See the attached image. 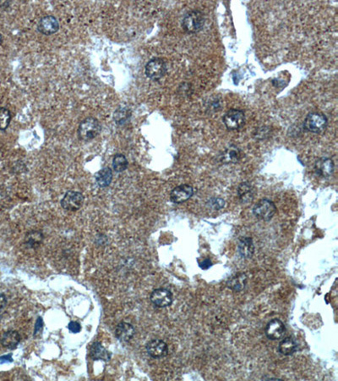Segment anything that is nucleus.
Here are the masks:
<instances>
[{"label":"nucleus","mask_w":338,"mask_h":381,"mask_svg":"<svg viewBox=\"0 0 338 381\" xmlns=\"http://www.w3.org/2000/svg\"><path fill=\"white\" fill-rule=\"evenodd\" d=\"M135 330L132 324L127 322H121L115 329V335L122 342H128L133 338Z\"/></svg>","instance_id":"dca6fc26"},{"label":"nucleus","mask_w":338,"mask_h":381,"mask_svg":"<svg viewBox=\"0 0 338 381\" xmlns=\"http://www.w3.org/2000/svg\"><path fill=\"white\" fill-rule=\"evenodd\" d=\"M194 193H195V189L193 186L188 184L180 185L172 190L170 193V200L174 204H183L189 199H191L193 197Z\"/></svg>","instance_id":"1a4fd4ad"},{"label":"nucleus","mask_w":338,"mask_h":381,"mask_svg":"<svg viewBox=\"0 0 338 381\" xmlns=\"http://www.w3.org/2000/svg\"><path fill=\"white\" fill-rule=\"evenodd\" d=\"M276 205L272 201L269 199H262L254 206L253 215L258 220L263 221H269L276 215Z\"/></svg>","instance_id":"39448f33"},{"label":"nucleus","mask_w":338,"mask_h":381,"mask_svg":"<svg viewBox=\"0 0 338 381\" xmlns=\"http://www.w3.org/2000/svg\"><path fill=\"white\" fill-rule=\"evenodd\" d=\"M242 158H243V152L241 149H239L235 145L227 147V149H224L223 152L220 155V160L225 164L239 163Z\"/></svg>","instance_id":"4468645a"},{"label":"nucleus","mask_w":338,"mask_h":381,"mask_svg":"<svg viewBox=\"0 0 338 381\" xmlns=\"http://www.w3.org/2000/svg\"><path fill=\"white\" fill-rule=\"evenodd\" d=\"M168 72V66L164 60L153 58L145 66V74L149 79L158 80L162 79Z\"/></svg>","instance_id":"20e7f679"},{"label":"nucleus","mask_w":338,"mask_h":381,"mask_svg":"<svg viewBox=\"0 0 338 381\" xmlns=\"http://www.w3.org/2000/svg\"><path fill=\"white\" fill-rule=\"evenodd\" d=\"M131 116V109H127L126 107H120L114 113V119L117 125L122 126V125H125L126 122H128Z\"/></svg>","instance_id":"b1692460"},{"label":"nucleus","mask_w":338,"mask_h":381,"mask_svg":"<svg viewBox=\"0 0 338 381\" xmlns=\"http://www.w3.org/2000/svg\"><path fill=\"white\" fill-rule=\"evenodd\" d=\"M238 253L242 258L248 259L253 256L255 252V245H254L252 238L245 236L239 239L237 246Z\"/></svg>","instance_id":"2eb2a0df"},{"label":"nucleus","mask_w":338,"mask_h":381,"mask_svg":"<svg viewBox=\"0 0 338 381\" xmlns=\"http://www.w3.org/2000/svg\"><path fill=\"white\" fill-rule=\"evenodd\" d=\"M128 160L124 154L115 155L113 159V168L116 172H124L128 168Z\"/></svg>","instance_id":"393cba45"},{"label":"nucleus","mask_w":338,"mask_h":381,"mask_svg":"<svg viewBox=\"0 0 338 381\" xmlns=\"http://www.w3.org/2000/svg\"><path fill=\"white\" fill-rule=\"evenodd\" d=\"M225 126L229 131L240 129L245 124V115L240 109H231L222 118Z\"/></svg>","instance_id":"423d86ee"},{"label":"nucleus","mask_w":338,"mask_h":381,"mask_svg":"<svg viewBox=\"0 0 338 381\" xmlns=\"http://www.w3.org/2000/svg\"><path fill=\"white\" fill-rule=\"evenodd\" d=\"M6 305H7V298L4 294L0 293V311H2L6 307Z\"/></svg>","instance_id":"7c9ffc66"},{"label":"nucleus","mask_w":338,"mask_h":381,"mask_svg":"<svg viewBox=\"0 0 338 381\" xmlns=\"http://www.w3.org/2000/svg\"><path fill=\"white\" fill-rule=\"evenodd\" d=\"M60 29V22L54 15H46L41 18L37 24V30L42 34L50 36L54 34Z\"/></svg>","instance_id":"9b49d317"},{"label":"nucleus","mask_w":338,"mask_h":381,"mask_svg":"<svg viewBox=\"0 0 338 381\" xmlns=\"http://www.w3.org/2000/svg\"><path fill=\"white\" fill-rule=\"evenodd\" d=\"M43 238L44 236L41 231L32 230L26 235L25 243L29 248H37L43 243Z\"/></svg>","instance_id":"5701e85b"},{"label":"nucleus","mask_w":338,"mask_h":381,"mask_svg":"<svg viewBox=\"0 0 338 381\" xmlns=\"http://www.w3.org/2000/svg\"><path fill=\"white\" fill-rule=\"evenodd\" d=\"M91 358L93 360L108 361L111 358V354L102 346L99 342H94L91 347Z\"/></svg>","instance_id":"412c9836"},{"label":"nucleus","mask_w":338,"mask_h":381,"mask_svg":"<svg viewBox=\"0 0 338 381\" xmlns=\"http://www.w3.org/2000/svg\"><path fill=\"white\" fill-rule=\"evenodd\" d=\"M225 201L221 198H212L206 202V207L208 209H212L215 211L223 209L225 207Z\"/></svg>","instance_id":"bb28decb"},{"label":"nucleus","mask_w":338,"mask_h":381,"mask_svg":"<svg viewBox=\"0 0 338 381\" xmlns=\"http://www.w3.org/2000/svg\"><path fill=\"white\" fill-rule=\"evenodd\" d=\"M205 25V16L200 10L194 9L187 12L183 18L182 27L188 33L201 32Z\"/></svg>","instance_id":"f03ea898"},{"label":"nucleus","mask_w":338,"mask_h":381,"mask_svg":"<svg viewBox=\"0 0 338 381\" xmlns=\"http://www.w3.org/2000/svg\"><path fill=\"white\" fill-rule=\"evenodd\" d=\"M327 118L324 114L319 112H312L304 120V129L312 133H321L327 128Z\"/></svg>","instance_id":"7ed1b4c3"},{"label":"nucleus","mask_w":338,"mask_h":381,"mask_svg":"<svg viewBox=\"0 0 338 381\" xmlns=\"http://www.w3.org/2000/svg\"><path fill=\"white\" fill-rule=\"evenodd\" d=\"M11 121V114L9 109L0 108V131H4L9 127Z\"/></svg>","instance_id":"a878e982"},{"label":"nucleus","mask_w":338,"mask_h":381,"mask_svg":"<svg viewBox=\"0 0 338 381\" xmlns=\"http://www.w3.org/2000/svg\"><path fill=\"white\" fill-rule=\"evenodd\" d=\"M20 340H21V337L17 331L9 330V331L3 333L1 338H0V342L6 348L14 349L20 343Z\"/></svg>","instance_id":"6ab92c4d"},{"label":"nucleus","mask_w":338,"mask_h":381,"mask_svg":"<svg viewBox=\"0 0 338 381\" xmlns=\"http://www.w3.org/2000/svg\"><path fill=\"white\" fill-rule=\"evenodd\" d=\"M221 107H222L221 101L219 100L217 98H213V99H210L206 109L210 112H216L221 109Z\"/></svg>","instance_id":"cd10ccee"},{"label":"nucleus","mask_w":338,"mask_h":381,"mask_svg":"<svg viewBox=\"0 0 338 381\" xmlns=\"http://www.w3.org/2000/svg\"><path fill=\"white\" fill-rule=\"evenodd\" d=\"M335 169V163L333 158L323 157L319 158L315 163V172L322 178H328L333 175Z\"/></svg>","instance_id":"ddd939ff"},{"label":"nucleus","mask_w":338,"mask_h":381,"mask_svg":"<svg viewBox=\"0 0 338 381\" xmlns=\"http://www.w3.org/2000/svg\"><path fill=\"white\" fill-rule=\"evenodd\" d=\"M199 266L202 270H208L212 266V262L210 258H204L202 261H199Z\"/></svg>","instance_id":"c756f323"},{"label":"nucleus","mask_w":338,"mask_h":381,"mask_svg":"<svg viewBox=\"0 0 338 381\" xmlns=\"http://www.w3.org/2000/svg\"><path fill=\"white\" fill-rule=\"evenodd\" d=\"M68 330H70V332L74 333V334L80 332V330H81L80 324L78 322H74V321L70 322L68 324Z\"/></svg>","instance_id":"c85d7f7f"},{"label":"nucleus","mask_w":338,"mask_h":381,"mask_svg":"<svg viewBox=\"0 0 338 381\" xmlns=\"http://www.w3.org/2000/svg\"><path fill=\"white\" fill-rule=\"evenodd\" d=\"M152 304L157 307H169L174 302V297L170 291L165 288L154 290L150 296Z\"/></svg>","instance_id":"6e6552de"},{"label":"nucleus","mask_w":338,"mask_h":381,"mask_svg":"<svg viewBox=\"0 0 338 381\" xmlns=\"http://www.w3.org/2000/svg\"><path fill=\"white\" fill-rule=\"evenodd\" d=\"M13 361L11 355H6L3 357H0V364H4V363H9Z\"/></svg>","instance_id":"473e14b6"},{"label":"nucleus","mask_w":338,"mask_h":381,"mask_svg":"<svg viewBox=\"0 0 338 381\" xmlns=\"http://www.w3.org/2000/svg\"><path fill=\"white\" fill-rule=\"evenodd\" d=\"M84 203V196L81 192L68 191L61 200L63 209L68 211H76L80 209Z\"/></svg>","instance_id":"0eeeda50"},{"label":"nucleus","mask_w":338,"mask_h":381,"mask_svg":"<svg viewBox=\"0 0 338 381\" xmlns=\"http://www.w3.org/2000/svg\"><path fill=\"white\" fill-rule=\"evenodd\" d=\"M43 319H42V318H37V324H36V328H35V335H37V332L39 333L40 332V329L42 330L43 329Z\"/></svg>","instance_id":"2f4dec72"},{"label":"nucleus","mask_w":338,"mask_h":381,"mask_svg":"<svg viewBox=\"0 0 338 381\" xmlns=\"http://www.w3.org/2000/svg\"><path fill=\"white\" fill-rule=\"evenodd\" d=\"M286 332V327L283 322H281L278 318L271 319L265 329V334L267 338L271 341H277L284 336Z\"/></svg>","instance_id":"9d476101"},{"label":"nucleus","mask_w":338,"mask_h":381,"mask_svg":"<svg viewBox=\"0 0 338 381\" xmlns=\"http://www.w3.org/2000/svg\"><path fill=\"white\" fill-rule=\"evenodd\" d=\"M2 43H3V37H2V35L0 33V45L2 44Z\"/></svg>","instance_id":"72a5a7b5"},{"label":"nucleus","mask_w":338,"mask_h":381,"mask_svg":"<svg viewBox=\"0 0 338 381\" xmlns=\"http://www.w3.org/2000/svg\"><path fill=\"white\" fill-rule=\"evenodd\" d=\"M148 355L152 358H165L168 354L167 343L160 339H154L146 344Z\"/></svg>","instance_id":"f8f14e48"},{"label":"nucleus","mask_w":338,"mask_h":381,"mask_svg":"<svg viewBox=\"0 0 338 381\" xmlns=\"http://www.w3.org/2000/svg\"><path fill=\"white\" fill-rule=\"evenodd\" d=\"M238 196L242 204H250L256 196V189L250 182H243L238 187Z\"/></svg>","instance_id":"f3484780"},{"label":"nucleus","mask_w":338,"mask_h":381,"mask_svg":"<svg viewBox=\"0 0 338 381\" xmlns=\"http://www.w3.org/2000/svg\"><path fill=\"white\" fill-rule=\"evenodd\" d=\"M248 277L245 273H239L232 276L227 282V287L235 293L242 292L247 286Z\"/></svg>","instance_id":"a211bd4d"},{"label":"nucleus","mask_w":338,"mask_h":381,"mask_svg":"<svg viewBox=\"0 0 338 381\" xmlns=\"http://www.w3.org/2000/svg\"><path fill=\"white\" fill-rule=\"evenodd\" d=\"M95 180L97 186L100 187H107L113 181V171L109 167H105L99 170L95 175Z\"/></svg>","instance_id":"4be33fe9"},{"label":"nucleus","mask_w":338,"mask_h":381,"mask_svg":"<svg viewBox=\"0 0 338 381\" xmlns=\"http://www.w3.org/2000/svg\"><path fill=\"white\" fill-rule=\"evenodd\" d=\"M298 351V344L292 337H286L280 341L278 345V352L283 356H291Z\"/></svg>","instance_id":"aec40b11"},{"label":"nucleus","mask_w":338,"mask_h":381,"mask_svg":"<svg viewBox=\"0 0 338 381\" xmlns=\"http://www.w3.org/2000/svg\"><path fill=\"white\" fill-rule=\"evenodd\" d=\"M102 131L99 121L94 117L86 118L81 121L78 128V137L80 140L89 142L97 138Z\"/></svg>","instance_id":"f257e3e1"}]
</instances>
